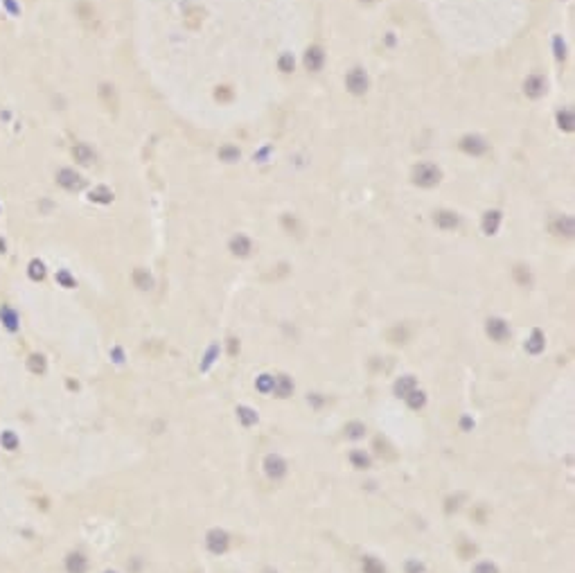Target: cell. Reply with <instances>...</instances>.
Returning a JSON list of instances; mask_svg holds the SVG:
<instances>
[{
    "label": "cell",
    "instance_id": "6da1fadb",
    "mask_svg": "<svg viewBox=\"0 0 575 573\" xmlns=\"http://www.w3.org/2000/svg\"><path fill=\"white\" fill-rule=\"evenodd\" d=\"M413 183L420 188H433L440 183V169L431 163H422L413 169Z\"/></svg>",
    "mask_w": 575,
    "mask_h": 573
},
{
    "label": "cell",
    "instance_id": "7a4b0ae2",
    "mask_svg": "<svg viewBox=\"0 0 575 573\" xmlns=\"http://www.w3.org/2000/svg\"><path fill=\"white\" fill-rule=\"evenodd\" d=\"M205 544H208V551L214 553V555H221V553L228 551V532L226 530H219V528H212V530L208 532V537H205Z\"/></svg>",
    "mask_w": 575,
    "mask_h": 573
},
{
    "label": "cell",
    "instance_id": "3957f363",
    "mask_svg": "<svg viewBox=\"0 0 575 573\" xmlns=\"http://www.w3.org/2000/svg\"><path fill=\"white\" fill-rule=\"evenodd\" d=\"M56 183L61 185L63 190H82L84 188V179L79 174H77L75 169H68V167H63V169H59L56 172Z\"/></svg>",
    "mask_w": 575,
    "mask_h": 573
},
{
    "label": "cell",
    "instance_id": "277c9868",
    "mask_svg": "<svg viewBox=\"0 0 575 573\" xmlns=\"http://www.w3.org/2000/svg\"><path fill=\"white\" fill-rule=\"evenodd\" d=\"M345 84H347V88H350V93H354V95H363V93L368 91V77L361 68H352V70L347 72Z\"/></svg>",
    "mask_w": 575,
    "mask_h": 573
},
{
    "label": "cell",
    "instance_id": "5b68a950",
    "mask_svg": "<svg viewBox=\"0 0 575 573\" xmlns=\"http://www.w3.org/2000/svg\"><path fill=\"white\" fill-rule=\"evenodd\" d=\"M264 472L269 478H273V481H278V478H282V476L287 474V463L285 458H280L278 454H269L264 458Z\"/></svg>",
    "mask_w": 575,
    "mask_h": 573
},
{
    "label": "cell",
    "instance_id": "8992f818",
    "mask_svg": "<svg viewBox=\"0 0 575 573\" xmlns=\"http://www.w3.org/2000/svg\"><path fill=\"white\" fill-rule=\"evenodd\" d=\"M485 332L489 334L492 341H505L510 336V330H508V323L501 321V318H489L487 325H485Z\"/></svg>",
    "mask_w": 575,
    "mask_h": 573
},
{
    "label": "cell",
    "instance_id": "52a82bcc",
    "mask_svg": "<svg viewBox=\"0 0 575 573\" xmlns=\"http://www.w3.org/2000/svg\"><path fill=\"white\" fill-rule=\"evenodd\" d=\"M550 231L555 233V235H564V237H573L575 233V226H573V219L566 215L557 217V219L553 221V226H550Z\"/></svg>",
    "mask_w": 575,
    "mask_h": 573
},
{
    "label": "cell",
    "instance_id": "ba28073f",
    "mask_svg": "<svg viewBox=\"0 0 575 573\" xmlns=\"http://www.w3.org/2000/svg\"><path fill=\"white\" fill-rule=\"evenodd\" d=\"M66 571L68 573H86L88 571V560L82 553H70L66 558Z\"/></svg>",
    "mask_w": 575,
    "mask_h": 573
},
{
    "label": "cell",
    "instance_id": "9c48e42d",
    "mask_svg": "<svg viewBox=\"0 0 575 573\" xmlns=\"http://www.w3.org/2000/svg\"><path fill=\"white\" fill-rule=\"evenodd\" d=\"M323 63H325V52H323L321 48H309L305 54V66L316 72L323 68Z\"/></svg>",
    "mask_w": 575,
    "mask_h": 573
},
{
    "label": "cell",
    "instance_id": "30bf717a",
    "mask_svg": "<svg viewBox=\"0 0 575 573\" xmlns=\"http://www.w3.org/2000/svg\"><path fill=\"white\" fill-rule=\"evenodd\" d=\"M72 158L77 160L79 165H91L93 160H95V151H93L88 144H75L72 147Z\"/></svg>",
    "mask_w": 575,
    "mask_h": 573
},
{
    "label": "cell",
    "instance_id": "8fae6325",
    "mask_svg": "<svg viewBox=\"0 0 575 573\" xmlns=\"http://www.w3.org/2000/svg\"><path fill=\"white\" fill-rule=\"evenodd\" d=\"M230 251H233L235 255L244 257V255H248V253L253 251V244H250L248 237L237 235V237H233V241H230Z\"/></svg>",
    "mask_w": 575,
    "mask_h": 573
},
{
    "label": "cell",
    "instance_id": "7c38bea8",
    "mask_svg": "<svg viewBox=\"0 0 575 573\" xmlns=\"http://www.w3.org/2000/svg\"><path fill=\"white\" fill-rule=\"evenodd\" d=\"M273 393L278 395V397H289V395L293 393V382H291V379L287 377V375H280V377H275Z\"/></svg>",
    "mask_w": 575,
    "mask_h": 573
},
{
    "label": "cell",
    "instance_id": "4fadbf2b",
    "mask_svg": "<svg viewBox=\"0 0 575 573\" xmlns=\"http://www.w3.org/2000/svg\"><path fill=\"white\" fill-rule=\"evenodd\" d=\"M133 285H136L138 289H143V291H149L153 286L151 273H149L147 269H136V271H133Z\"/></svg>",
    "mask_w": 575,
    "mask_h": 573
},
{
    "label": "cell",
    "instance_id": "5bb4252c",
    "mask_svg": "<svg viewBox=\"0 0 575 573\" xmlns=\"http://www.w3.org/2000/svg\"><path fill=\"white\" fill-rule=\"evenodd\" d=\"M415 388H418V384H415V379H413L411 375L399 377V382L395 384V393H397V397H404V399H406Z\"/></svg>",
    "mask_w": 575,
    "mask_h": 573
},
{
    "label": "cell",
    "instance_id": "9a60e30c",
    "mask_svg": "<svg viewBox=\"0 0 575 573\" xmlns=\"http://www.w3.org/2000/svg\"><path fill=\"white\" fill-rule=\"evenodd\" d=\"M524 91H526V95H530V97H539V95H544V79L537 77V75L528 77V79H526V84H524Z\"/></svg>",
    "mask_w": 575,
    "mask_h": 573
},
{
    "label": "cell",
    "instance_id": "2e32d148",
    "mask_svg": "<svg viewBox=\"0 0 575 573\" xmlns=\"http://www.w3.org/2000/svg\"><path fill=\"white\" fill-rule=\"evenodd\" d=\"M435 224H438L442 231H453V228L458 226V217L453 215V212H447V210H442V212H438V215H435Z\"/></svg>",
    "mask_w": 575,
    "mask_h": 573
},
{
    "label": "cell",
    "instance_id": "e0dca14e",
    "mask_svg": "<svg viewBox=\"0 0 575 573\" xmlns=\"http://www.w3.org/2000/svg\"><path fill=\"white\" fill-rule=\"evenodd\" d=\"M460 147H463L465 151H469V154H483L485 149H487V144L480 138H465L463 143H460Z\"/></svg>",
    "mask_w": 575,
    "mask_h": 573
},
{
    "label": "cell",
    "instance_id": "ac0fdd59",
    "mask_svg": "<svg viewBox=\"0 0 575 573\" xmlns=\"http://www.w3.org/2000/svg\"><path fill=\"white\" fill-rule=\"evenodd\" d=\"M499 221H501V215L496 212V210L487 212V215L483 217V231L487 233V235H494V233H496V228H499Z\"/></svg>",
    "mask_w": 575,
    "mask_h": 573
},
{
    "label": "cell",
    "instance_id": "d6986e66",
    "mask_svg": "<svg viewBox=\"0 0 575 573\" xmlns=\"http://www.w3.org/2000/svg\"><path fill=\"white\" fill-rule=\"evenodd\" d=\"M526 350H528L530 354H539L541 350H544V336H541L539 330H534L530 341H526Z\"/></svg>",
    "mask_w": 575,
    "mask_h": 573
},
{
    "label": "cell",
    "instance_id": "ffe728a7",
    "mask_svg": "<svg viewBox=\"0 0 575 573\" xmlns=\"http://www.w3.org/2000/svg\"><path fill=\"white\" fill-rule=\"evenodd\" d=\"M0 445H2V449H7V451H16V449H18V435H16L14 431H2V435H0Z\"/></svg>",
    "mask_w": 575,
    "mask_h": 573
},
{
    "label": "cell",
    "instance_id": "44dd1931",
    "mask_svg": "<svg viewBox=\"0 0 575 573\" xmlns=\"http://www.w3.org/2000/svg\"><path fill=\"white\" fill-rule=\"evenodd\" d=\"M361 567H363V573H386V567H383L382 562L377 558H363V562H361Z\"/></svg>",
    "mask_w": 575,
    "mask_h": 573
},
{
    "label": "cell",
    "instance_id": "7402d4cb",
    "mask_svg": "<svg viewBox=\"0 0 575 573\" xmlns=\"http://www.w3.org/2000/svg\"><path fill=\"white\" fill-rule=\"evenodd\" d=\"M27 368L36 375H43L46 373V357H43V354H32V357L27 359Z\"/></svg>",
    "mask_w": 575,
    "mask_h": 573
},
{
    "label": "cell",
    "instance_id": "603a6c76",
    "mask_svg": "<svg viewBox=\"0 0 575 573\" xmlns=\"http://www.w3.org/2000/svg\"><path fill=\"white\" fill-rule=\"evenodd\" d=\"M91 201H95V203H111L113 192L108 188H95L91 192Z\"/></svg>",
    "mask_w": 575,
    "mask_h": 573
},
{
    "label": "cell",
    "instance_id": "cb8c5ba5",
    "mask_svg": "<svg viewBox=\"0 0 575 573\" xmlns=\"http://www.w3.org/2000/svg\"><path fill=\"white\" fill-rule=\"evenodd\" d=\"M237 418L241 420L244 427H250L257 422V413H255L253 409H248V406H240V409H237Z\"/></svg>",
    "mask_w": 575,
    "mask_h": 573
},
{
    "label": "cell",
    "instance_id": "d4e9b609",
    "mask_svg": "<svg viewBox=\"0 0 575 573\" xmlns=\"http://www.w3.org/2000/svg\"><path fill=\"white\" fill-rule=\"evenodd\" d=\"M273 384H275V377H271V375H260L257 382H255V388L266 395V393H273Z\"/></svg>",
    "mask_w": 575,
    "mask_h": 573
},
{
    "label": "cell",
    "instance_id": "484cf974",
    "mask_svg": "<svg viewBox=\"0 0 575 573\" xmlns=\"http://www.w3.org/2000/svg\"><path fill=\"white\" fill-rule=\"evenodd\" d=\"M350 461H352V465L359 467V470H368V467H370V456L363 454V451H352Z\"/></svg>",
    "mask_w": 575,
    "mask_h": 573
},
{
    "label": "cell",
    "instance_id": "4316f807",
    "mask_svg": "<svg viewBox=\"0 0 575 573\" xmlns=\"http://www.w3.org/2000/svg\"><path fill=\"white\" fill-rule=\"evenodd\" d=\"M406 402H408V406H411V409H422L424 402H427V395H424L422 390L415 388V390H413V393L406 397Z\"/></svg>",
    "mask_w": 575,
    "mask_h": 573
},
{
    "label": "cell",
    "instance_id": "83f0119b",
    "mask_svg": "<svg viewBox=\"0 0 575 573\" xmlns=\"http://www.w3.org/2000/svg\"><path fill=\"white\" fill-rule=\"evenodd\" d=\"M30 278L32 280H43V278H46V266H43V262H39V260L30 262Z\"/></svg>",
    "mask_w": 575,
    "mask_h": 573
},
{
    "label": "cell",
    "instance_id": "f1b7e54d",
    "mask_svg": "<svg viewBox=\"0 0 575 573\" xmlns=\"http://www.w3.org/2000/svg\"><path fill=\"white\" fill-rule=\"evenodd\" d=\"M363 433H366V427H363L361 422H350V425L345 427V435H347V438H361Z\"/></svg>",
    "mask_w": 575,
    "mask_h": 573
},
{
    "label": "cell",
    "instance_id": "f546056e",
    "mask_svg": "<svg viewBox=\"0 0 575 573\" xmlns=\"http://www.w3.org/2000/svg\"><path fill=\"white\" fill-rule=\"evenodd\" d=\"M56 280L61 282V285L66 286V289L75 286V278H70V273H68V271H59V273H56Z\"/></svg>",
    "mask_w": 575,
    "mask_h": 573
},
{
    "label": "cell",
    "instance_id": "4dcf8cb0",
    "mask_svg": "<svg viewBox=\"0 0 575 573\" xmlns=\"http://www.w3.org/2000/svg\"><path fill=\"white\" fill-rule=\"evenodd\" d=\"M221 158L228 160V163H233V160L240 158V151H237L235 147H226V149H221Z\"/></svg>",
    "mask_w": 575,
    "mask_h": 573
},
{
    "label": "cell",
    "instance_id": "1f68e13d",
    "mask_svg": "<svg viewBox=\"0 0 575 573\" xmlns=\"http://www.w3.org/2000/svg\"><path fill=\"white\" fill-rule=\"evenodd\" d=\"M474 573H499V569L494 567L492 562H480V564H476Z\"/></svg>",
    "mask_w": 575,
    "mask_h": 573
},
{
    "label": "cell",
    "instance_id": "d6a6232c",
    "mask_svg": "<svg viewBox=\"0 0 575 573\" xmlns=\"http://www.w3.org/2000/svg\"><path fill=\"white\" fill-rule=\"evenodd\" d=\"M280 70H285V72L293 70V59H291L289 54H285V56L280 59Z\"/></svg>",
    "mask_w": 575,
    "mask_h": 573
},
{
    "label": "cell",
    "instance_id": "836d02e7",
    "mask_svg": "<svg viewBox=\"0 0 575 573\" xmlns=\"http://www.w3.org/2000/svg\"><path fill=\"white\" fill-rule=\"evenodd\" d=\"M562 120H564V124H560V127H564V129H573V115H571L569 111H566L564 115L560 113V122H562Z\"/></svg>",
    "mask_w": 575,
    "mask_h": 573
},
{
    "label": "cell",
    "instance_id": "e575fe53",
    "mask_svg": "<svg viewBox=\"0 0 575 573\" xmlns=\"http://www.w3.org/2000/svg\"><path fill=\"white\" fill-rule=\"evenodd\" d=\"M214 354H217V348H210L208 357H205V364L201 366V368H203V370H208V366H210V364H212V361H214Z\"/></svg>",
    "mask_w": 575,
    "mask_h": 573
},
{
    "label": "cell",
    "instance_id": "d590c367",
    "mask_svg": "<svg viewBox=\"0 0 575 573\" xmlns=\"http://www.w3.org/2000/svg\"><path fill=\"white\" fill-rule=\"evenodd\" d=\"M408 573H422V564L411 562V564H408Z\"/></svg>",
    "mask_w": 575,
    "mask_h": 573
},
{
    "label": "cell",
    "instance_id": "8d00e7d4",
    "mask_svg": "<svg viewBox=\"0 0 575 573\" xmlns=\"http://www.w3.org/2000/svg\"><path fill=\"white\" fill-rule=\"evenodd\" d=\"M240 350V343H235V338H230V354H235Z\"/></svg>",
    "mask_w": 575,
    "mask_h": 573
},
{
    "label": "cell",
    "instance_id": "74e56055",
    "mask_svg": "<svg viewBox=\"0 0 575 573\" xmlns=\"http://www.w3.org/2000/svg\"><path fill=\"white\" fill-rule=\"evenodd\" d=\"M5 2H7V7H9V9L14 11V14H18V7L14 5V0H5Z\"/></svg>",
    "mask_w": 575,
    "mask_h": 573
},
{
    "label": "cell",
    "instance_id": "f35d334b",
    "mask_svg": "<svg viewBox=\"0 0 575 573\" xmlns=\"http://www.w3.org/2000/svg\"><path fill=\"white\" fill-rule=\"evenodd\" d=\"M463 427H465V429H469V427H474V422H469V420L465 418V420H463Z\"/></svg>",
    "mask_w": 575,
    "mask_h": 573
},
{
    "label": "cell",
    "instance_id": "ab89813d",
    "mask_svg": "<svg viewBox=\"0 0 575 573\" xmlns=\"http://www.w3.org/2000/svg\"><path fill=\"white\" fill-rule=\"evenodd\" d=\"M106 573H115V571H106Z\"/></svg>",
    "mask_w": 575,
    "mask_h": 573
},
{
    "label": "cell",
    "instance_id": "60d3db41",
    "mask_svg": "<svg viewBox=\"0 0 575 573\" xmlns=\"http://www.w3.org/2000/svg\"><path fill=\"white\" fill-rule=\"evenodd\" d=\"M266 573H275V571H266Z\"/></svg>",
    "mask_w": 575,
    "mask_h": 573
},
{
    "label": "cell",
    "instance_id": "b9f144b4",
    "mask_svg": "<svg viewBox=\"0 0 575 573\" xmlns=\"http://www.w3.org/2000/svg\"><path fill=\"white\" fill-rule=\"evenodd\" d=\"M366 2H372V0H366Z\"/></svg>",
    "mask_w": 575,
    "mask_h": 573
}]
</instances>
